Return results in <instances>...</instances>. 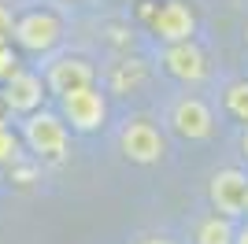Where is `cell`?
Returning <instances> with one entry per match:
<instances>
[{"label": "cell", "mask_w": 248, "mask_h": 244, "mask_svg": "<svg viewBox=\"0 0 248 244\" xmlns=\"http://www.w3.org/2000/svg\"><path fill=\"white\" fill-rule=\"evenodd\" d=\"M237 237V222L226 218L218 211H207L193 222V233H189V244H233Z\"/></svg>", "instance_id": "8fae6325"}, {"label": "cell", "mask_w": 248, "mask_h": 244, "mask_svg": "<svg viewBox=\"0 0 248 244\" xmlns=\"http://www.w3.org/2000/svg\"><path fill=\"white\" fill-rule=\"evenodd\" d=\"M233 244H248V218L237 222V237H233Z\"/></svg>", "instance_id": "ac0fdd59"}, {"label": "cell", "mask_w": 248, "mask_h": 244, "mask_svg": "<svg viewBox=\"0 0 248 244\" xmlns=\"http://www.w3.org/2000/svg\"><path fill=\"white\" fill-rule=\"evenodd\" d=\"M41 67L45 89H48V100H60L63 92L85 89V85H96L100 81V71L89 56H78V52H52Z\"/></svg>", "instance_id": "8992f818"}, {"label": "cell", "mask_w": 248, "mask_h": 244, "mask_svg": "<svg viewBox=\"0 0 248 244\" xmlns=\"http://www.w3.org/2000/svg\"><path fill=\"white\" fill-rule=\"evenodd\" d=\"M152 37L159 45H178V41L197 37V11L186 0H167L152 15Z\"/></svg>", "instance_id": "30bf717a"}, {"label": "cell", "mask_w": 248, "mask_h": 244, "mask_svg": "<svg viewBox=\"0 0 248 244\" xmlns=\"http://www.w3.org/2000/svg\"><path fill=\"white\" fill-rule=\"evenodd\" d=\"M15 19H19V8L0 0V41H11V33H15Z\"/></svg>", "instance_id": "2e32d148"}, {"label": "cell", "mask_w": 248, "mask_h": 244, "mask_svg": "<svg viewBox=\"0 0 248 244\" xmlns=\"http://www.w3.org/2000/svg\"><path fill=\"white\" fill-rule=\"evenodd\" d=\"M163 130L174 133L178 141L189 144H204L215 137L218 130V115L211 107V100H204L200 92H178L163 104Z\"/></svg>", "instance_id": "7a4b0ae2"}, {"label": "cell", "mask_w": 248, "mask_h": 244, "mask_svg": "<svg viewBox=\"0 0 248 244\" xmlns=\"http://www.w3.org/2000/svg\"><path fill=\"white\" fill-rule=\"evenodd\" d=\"M126 244H182L174 233H167V229H141V233H134Z\"/></svg>", "instance_id": "9a60e30c"}, {"label": "cell", "mask_w": 248, "mask_h": 244, "mask_svg": "<svg viewBox=\"0 0 248 244\" xmlns=\"http://www.w3.org/2000/svg\"><path fill=\"white\" fill-rule=\"evenodd\" d=\"M245 193H248V170L245 167H222L207 182V203H211V211L226 214L233 222H241V214H245Z\"/></svg>", "instance_id": "9c48e42d"}, {"label": "cell", "mask_w": 248, "mask_h": 244, "mask_svg": "<svg viewBox=\"0 0 248 244\" xmlns=\"http://www.w3.org/2000/svg\"><path fill=\"white\" fill-rule=\"evenodd\" d=\"M52 107L63 115V122L78 137L100 133L108 126V119H111V104H108V92L100 89V81L85 85V89H74V92H63L60 100H52Z\"/></svg>", "instance_id": "5b68a950"}, {"label": "cell", "mask_w": 248, "mask_h": 244, "mask_svg": "<svg viewBox=\"0 0 248 244\" xmlns=\"http://www.w3.org/2000/svg\"><path fill=\"white\" fill-rule=\"evenodd\" d=\"M241 218H248V193H245V214H241Z\"/></svg>", "instance_id": "d6986e66"}, {"label": "cell", "mask_w": 248, "mask_h": 244, "mask_svg": "<svg viewBox=\"0 0 248 244\" xmlns=\"http://www.w3.org/2000/svg\"><path fill=\"white\" fill-rule=\"evenodd\" d=\"M0 104H4V111H8L11 119L41 111L45 104H48V89H45L41 67H37V63L26 67V63H22L8 81H0Z\"/></svg>", "instance_id": "ba28073f"}, {"label": "cell", "mask_w": 248, "mask_h": 244, "mask_svg": "<svg viewBox=\"0 0 248 244\" xmlns=\"http://www.w3.org/2000/svg\"><path fill=\"white\" fill-rule=\"evenodd\" d=\"M63 41H67V22H63L60 11H52V8H22L19 11L11 45H15L22 56L48 60L52 52L63 48Z\"/></svg>", "instance_id": "3957f363"}, {"label": "cell", "mask_w": 248, "mask_h": 244, "mask_svg": "<svg viewBox=\"0 0 248 244\" xmlns=\"http://www.w3.org/2000/svg\"><path fill=\"white\" fill-rule=\"evenodd\" d=\"M15 133H19V141H22V152H30L37 163L67 159V152H71V137H74L71 126L63 122V115L56 111V107H48V104H45L41 111L15 119Z\"/></svg>", "instance_id": "6da1fadb"}, {"label": "cell", "mask_w": 248, "mask_h": 244, "mask_svg": "<svg viewBox=\"0 0 248 244\" xmlns=\"http://www.w3.org/2000/svg\"><path fill=\"white\" fill-rule=\"evenodd\" d=\"M22 152V141H19V133H15V122H4L0 119V163H15Z\"/></svg>", "instance_id": "4fadbf2b"}, {"label": "cell", "mask_w": 248, "mask_h": 244, "mask_svg": "<svg viewBox=\"0 0 248 244\" xmlns=\"http://www.w3.org/2000/svg\"><path fill=\"white\" fill-rule=\"evenodd\" d=\"M237 148H241V159L248 163V126H241V137H237Z\"/></svg>", "instance_id": "e0dca14e"}, {"label": "cell", "mask_w": 248, "mask_h": 244, "mask_svg": "<svg viewBox=\"0 0 248 244\" xmlns=\"http://www.w3.org/2000/svg\"><path fill=\"white\" fill-rule=\"evenodd\" d=\"M19 67H22V52L11 41H0V81H8Z\"/></svg>", "instance_id": "5bb4252c"}, {"label": "cell", "mask_w": 248, "mask_h": 244, "mask_svg": "<svg viewBox=\"0 0 248 244\" xmlns=\"http://www.w3.org/2000/svg\"><path fill=\"white\" fill-rule=\"evenodd\" d=\"M115 144L123 152L126 163H137V167H155L163 163L167 152H170V141H167V130L163 122L148 119V115H134L126 119L115 133Z\"/></svg>", "instance_id": "277c9868"}, {"label": "cell", "mask_w": 248, "mask_h": 244, "mask_svg": "<svg viewBox=\"0 0 248 244\" xmlns=\"http://www.w3.org/2000/svg\"><path fill=\"white\" fill-rule=\"evenodd\" d=\"M218 107L237 126H248V78H230L218 89Z\"/></svg>", "instance_id": "7c38bea8"}, {"label": "cell", "mask_w": 248, "mask_h": 244, "mask_svg": "<svg viewBox=\"0 0 248 244\" xmlns=\"http://www.w3.org/2000/svg\"><path fill=\"white\" fill-rule=\"evenodd\" d=\"M155 63H159V71L170 81L186 85V89H200V85L211 78V60H207V52L200 48L197 37L178 41V45H159Z\"/></svg>", "instance_id": "52a82bcc"}]
</instances>
